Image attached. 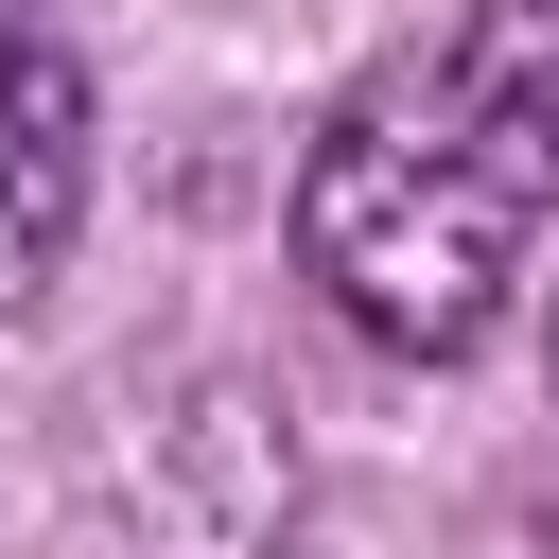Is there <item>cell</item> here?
<instances>
[{"instance_id":"6da1fadb","label":"cell","mask_w":559,"mask_h":559,"mask_svg":"<svg viewBox=\"0 0 559 559\" xmlns=\"http://www.w3.org/2000/svg\"><path fill=\"white\" fill-rule=\"evenodd\" d=\"M559 245V0H472L437 52H384L297 157V262L367 349H489Z\"/></svg>"},{"instance_id":"7a4b0ae2","label":"cell","mask_w":559,"mask_h":559,"mask_svg":"<svg viewBox=\"0 0 559 559\" xmlns=\"http://www.w3.org/2000/svg\"><path fill=\"white\" fill-rule=\"evenodd\" d=\"M70 227H87V70L52 0H0V314L70 262Z\"/></svg>"}]
</instances>
